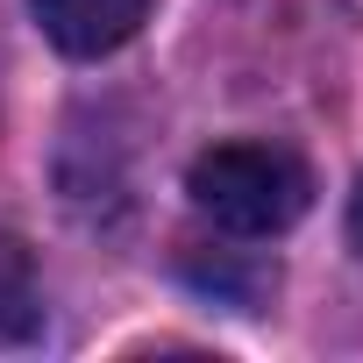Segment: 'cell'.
<instances>
[{
  "mask_svg": "<svg viewBox=\"0 0 363 363\" xmlns=\"http://www.w3.org/2000/svg\"><path fill=\"white\" fill-rule=\"evenodd\" d=\"M186 193L221 235H278L306 214L313 178L285 143H214L193 157Z\"/></svg>",
  "mask_w": 363,
  "mask_h": 363,
  "instance_id": "1",
  "label": "cell"
},
{
  "mask_svg": "<svg viewBox=\"0 0 363 363\" xmlns=\"http://www.w3.org/2000/svg\"><path fill=\"white\" fill-rule=\"evenodd\" d=\"M29 8H36L43 36L65 57H107V50H121L143 29L150 0H29Z\"/></svg>",
  "mask_w": 363,
  "mask_h": 363,
  "instance_id": "2",
  "label": "cell"
},
{
  "mask_svg": "<svg viewBox=\"0 0 363 363\" xmlns=\"http://www.w3.org/2000/svg\"><path fill=\"white\" fill-rule=\"evenodd\" d=\"M43 328V292L29 278V257L22 242H0V342H22Z\"/></svg>",
  "mask_w": 363,
  "mask_h": 363,
  "instance_id": "3",
  "label": "cell"
},
{
  "mask_svg": "<svg viewBox=\"0 0 363 363\" xmlns=\"http://www.w3.org/2000/svg\"><path fill=\"white\" fill-rule=\"evenodd\" d=\"M349 242L363 250V186H356V200H349Z\"/></svg>",
  "mask_w": 363,
  "mask_h": 363,
  "instance_id": "4",
  "label": "cell"
},
{
  "mask_svg": "<svg viewBox=\"0 0 363 363\" xmlns=\"http://www.w3.org/2000/svg\"><path fill=\"white\" fill-rule=\"evenodd\" d=\"M342 8H349V15H363V0H342Z\"/></svg>",
  "mask_w": 363,
  "mask_h": 363,
  "instance_id": "5",
  "label": "cell"
}]
</instances>
